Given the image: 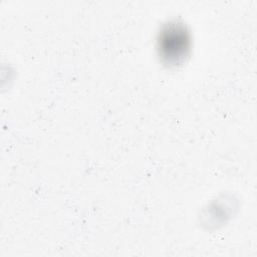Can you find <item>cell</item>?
Returning a JSON list of instances; mask_svg holds the SVG:
<instances>
[{
  "label": "cell",
  "mask_w": 257,
  "mask_h": 257,
  "mask_svg": "<svg viewBox=\"0 0 257 257\" xmlns=\"http://www.w3.org/2000/svg\"><path fill=\"white\" fill-rule=\"evenodd\" d=\"M160 55L170 64H178L190 49V34L183 24L170 23L160 33L158 40Z\"/></svg>",
  "instance_id": "6da1fadb"
}]
</instances>
